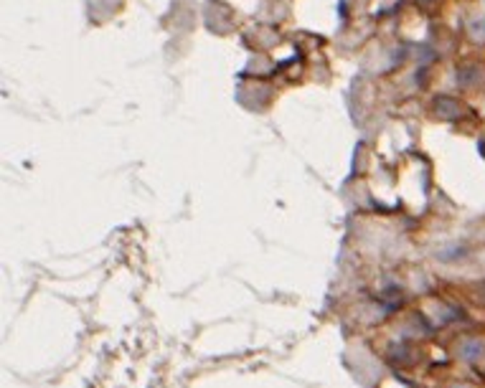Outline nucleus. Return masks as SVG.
<instances>
[]
</instances>
